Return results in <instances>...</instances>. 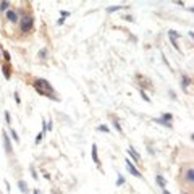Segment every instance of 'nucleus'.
Returning a JSON list of instances; mask_svg holds the SVG:
<instances>
[{"label":"nucleus","mask_w":194,"mask_h":194,"mask_svg":"<svg viewBox=\"0 0 194 194\" xmlns=\"http://www.w3.org/2000/svg\"><path fill=\"white\" fill-rule=\"evenodd\" d=\"M34 87H36V91H37L41 96H45V97H49V99H57V97H55V92H53L52 84L49 83L47 79L37 78V79L34 81ZM57 101H58V99H57Z\"/></svg>","instance_id":"obj_1"},{"label":"nucleus","mask_w":194,"mask_h":194,"mask_svg":"<svg viewBox=\"0 0 194 194\" xmlns=\"http://www.w3.org/2000/svg\"><path fill=\"white\" fill-rule=\"evenodd\" d=\"M32 26H34V20H32V16H23L20 20V28L23 32H28L32 29Z\"/></svg>","instance_id":"obj_2"},{"label":"nucleus","mask_w":194,"mask_h":194,"mask_svg":"<svg viewBox=\"0 0 194 194\" xmlns=\"http://www.w3.org/2000/svg\"><path fill=\"white\" fill-rule=\"evenodd\" d=\"M173 120V117H172V115L170 113H163L162 115V118H159V120H155V123H160V125H163V126H172V123H170V121Z\"/></svg>","instance_id":"obj_3"},{"label":"nucleus","mask_w":194,"mask_h":194,"mask_svg":"<svg viewBox=\"0 0 194 194\" xmlns=\"http://www.w3.org/2000/svg\"><path fill=\"white\" fill-rule=\"evenodd\" d=\"M126 168H128V172H129L131 175H134L136 178H141V176H142V175H141V172H139V170H138V168H136V167L131 163V160H126Z\"/></svg>","instance_id":"obj_4"},{"label":"nucleus","mask_w":194,"mask_h":194,"mask_svg":"<svg viewBox=\"0 0 194 194\" xmlns=\"http://www.w3.org/2000/svg\"><path fill=\"white\" fill-rule=\"evenodd\" d=\"M168 37H170V41H172V44L175 45V49L180 50V45H178V42H176V39L180 37V34H178L176 31H168Z\"/></svg>","instance_id":"obj_5"},{"label":"nucleus","mask_w":194,"mask_h":194,"mask_svg":"<svg viewBox=\"0 0 194 194\" xmlns=\"http://www.w3.org/2000/svg\"><path fill=\"white\" fill-rule=\"evenodd\" d=\"M2 139H4V146H5V152L7 154H11V142L8 139L7 133H2Z\"/></svg>","instance_id":"obj_6"},{"label":"nucleus","mask_w":194,"mask_h":194,"mask_svg":"<svg viewBox=\"0 0 194 194\" xmlns=\"http://www.w3.org/2000/svg\"><path fill=\"white\" fill-rule=\"evenodd\" d=\"M7 20L11 21V23H16V21H20V20H18V13H16L15 10H8V11H7Z\"/></svg>","instance_id":"obj_7"},{"label":"nucleus","mask_w":194,"mask_h":194,"mask_svg":"<svg viewBox=\"0 0 194 194\" xmlns=\"http://www.w3.org/2000/svg\"><path fill=\"white\" fill-rule=\"evenodd\" d=\"M91 155H92V160L97 163V165L101 163V162H99V155H97V146H96V144H92V149H91Z\"/></svg>","instance_id":"obj_8"},{"label":"nucleus","mask_w":194,"mask_h":194,"mask_svg":"<svg viewBox=\"0 0 194 194\" xmlns=\"http://www.w3.org/2000/svg\"><path fill=\"white\" fill-rule=\"evenodd\" d=\"M155 181L159 183V186L162 188V189H165V186H167V181H165V178H163L162 175H157V176H155Z\"/></svg>","instance_id":"obj_9"},{"label":"nucleus","mask_w":194,"mask_h":194,"mask_svg":"<svg viewBox=\"0 0 194 194\" xmlns=\"http://www.w3.org/2000/svg\"><path fill=\"white\" fill-rule=\"evenodd\" d=\"M128 154L133 157V160H134V162H139V154L134 150V147H129V149H128Z\"/></svg>","instance_id":"obj_10"},{"label":"nucleus","mask_w":194,"mask_h":194,"mask_svg":"<svg viewBox=\"0 0 194 194\" xmlns=\"http://www.w3.org/2000/svg\"><path fill=\"white\" fill-rule=\"evenodd\" d=\"M18 188L21 189V193H24V194L28 193V184H26V181H23V180L18 181Z\"/></svg>","instance_id":"obj_11"},{"label":"nucleus","mask_w":194,"mask_h":194,"mask_svg":"<svg viewBox=\"0 0 194 194\" xmlns=\"http://www.w3.org/2000/svg\"><path fill=\"white\" fill-rule=\"evenodd\" d=\"M2 71H4L5 79H10V76H11V75H10V66H8V65H5L4 68H2Z\"/></svg>","instance_id":"obj_12"},{"label":"nucleus","mask_w":194,"mask_h":194,"mask_svg":"<svg viewBox=\"0 0 194 194\" xmlns=\"http://www.w3.org/2000/svg\"><path fill=\"white\" fill-rule=\"evenodd\" d=\"M186 180L189 181V183H191V181L194 180V172H193V170H191V168L188 170V173H186Z\"/></svg>","instance_id":"obj_13"},{"label":"nucleus","mask_w":194,"mask_h":194,"mask_svg":"<svg viewBox=\"0 0 194 194\" xmlns=\"http://www.w3.org/2000/svg\"><path fill=\"white\" fill-rule=\"evenodd\" d=\"M189 83H191L189 78H188V76H183V79H181V86H183V87H188V86H189Z\"/></svg>","instance_id":"obj_14"},{"label":"nucleus","mask_w":194,"mask_h":194,"mask_svg":"<svg viewBox=\"0 0 194 194\" xmlns=\"http://www.w3.org/2000/svg\"><path fill=\"white\" fill-rule=\"evenodd\" d=\"M10 133H11V138L15 139V142H20V138H18V133L15 131V129H10Z\"/></svg>","instance_id":"obj_15"},{"label":"nucleus","mask_w":194,"mask_h":194,"mask_svg":"<svg viewBox=\"0 0 194 194\" xmlns=\"http://www.w3.org/2000/svg\"><path fill=\"white\" fill-rule=\"evenodd\" d=\"M120 8H128V7H117V5H115V7H110V8H107V11H108V13H113V11L120 10Z\"/></svg>","instance_id":"obj_16"},{"label":"nucleus","mask_w":194,"mask_h":194,"mask_svg":"<svg viewBox=\"0 0 194 194\" xmlns=\"http://www.w3.org/2000/svg\"><path fill=\"white\" fill-rule=\"evenodd\" d=\"M8 7H10V4H8V2H2V4H0V10H2V11H5Z\"/></svg>","instance_id":"obj_17"},{"label":"nucleus","mask_w":194,"mask_h":194,"mask_svg":"<svg viewBox=\"0 0 194 194\" xmlns=\"http://www.w3.org/2000/svg\"><path fill=\"white\" fill-rule=\"evenodd\" d=\"M141 97H142V99H144V101H146V102H150V97H149V96H147V94H146V92H144V91H141Z\"/></svg>","instance_id":"obj_18"},{"label":"nucleus","mask_w":194,"mask_h":194,"mask_svg":"<svg viewBox=\"0 0 194 194\" xmlns=\"http://www.w3.org/2000/svg\"><path fill=\"white\" fill-rule=\"evenodd\" d=\"M45 57H47V50H45V49H42L41 52H39V58H45Z\"/></svg>","instance_id":"obj_19"},{"label":"nucleus","mask_w":194,"mask_h":194,"mask_svg":"<svg viewBox=\"0 0 194 194\" xmlns=\"http://www.w3.org/2000/svg\"><path fill=\"white\" fill-rule=\"evenodd\" d=\"M113 126H115V129H117V131H118V133H121V126H120V123H118V121H117V120H115V121H113Z\"/></svg>","instance_id":"obj_20"},{"label":"nucleus","mask_w":194,"mask_h":194,"mask_svg":"<svg viewBox=\"0 0 194 194\" xmlns=\"http://www.w3.org/2000/svg\"><path fill=\"white\" fill-rule=\"evenodd\" d=\"M42 138H44V133H39L37 138H36V144H39V142L42 141Z\"/></svg>","instance_id":"obj_21"},{"label":"nucleus","mask_w":194,"mask_h":194,"mask_svg":"<svg viewBox=\"0 0 194 194\" xmlns=\"http://www.w3.org/2000/svg\"><path fill=\"white\" fill-rule=\"evenodd\" d=\"M97 129H99V131H104V133H108V128H107L105 125H101V126H99Z\"/></svg>","instance_id":"obj_22"},{"label":"nucleus","mask_w":194,"mask_h":194,"mask_svg":"<svg viewBox=\"0 0 194 194\" xmlns=\"http://www.w3.org/2000/svg\"><path fill=\"white\" fill-rule=\"evenodd\" d=\"M123 183H125V178H123V176H120V178L117 180V186H121Z\"/></svg>","instance_id":"obj_23"},{"label":"nucleus","mask_w":194,"mask_h":194,"mask_svg":"<svg viewBox=\"0 0 194 194\" xmlns=\"http://www.w3.org/2000/svg\"><path fill=\"white\" fill-rule=\"evenodd\" d=\"M4 57H5V62H10V60H11L10 58V53H8L7 50H4Z\"/></svg>","instance_id":"obj_24"},{"label":"nucleus","mask_w":194,"mask_h":194,"mask_svg":"<svg viewBox=\"0 0 194 194\" xmlns=\"http://www.w3.org/2000/svg\"><path fill=\"white\" fill-rule=\"evenodd\" d=\"M5 120H7V123H11V118H10V113H8V112H5Z\"/></svg>","instance_id":"obj_25"},{"label":"nucleus","mask_w":194,"mask_h":194,"mask_svg":"<svg viewBox=\"0 0 194 194\" xmlns=\"http://www.w3.org/2000/svg\"><path fill=\"white\" fill-rule=\"evenodd\" d=\"M15 101H16V104H20V96H18V92H15Z\"/></svg>","instance_id":"obj_26"},{"label":"nucleus","mask_w":194,"mask_h":194,"mask_svg":"<svg viewBox=\"0 0 194 194\" xmlns=\"http://www.w3.org/2000/svg\"><path fill=\"white\" fill-rule=\"evenodd\" d=\"M65 16H70L68 11H62V18H63V20H65Z\"/></svg>","instance_id":"obj_27"},{"label":"nucleus","mask_w":194,"mask_h":194,"mask_svg":"<svg viewBox=\"0 0 194 194\" xmlns=\"http://www.w3.org/2000/svg\"><path fill=\"white\" fill-rule=\"evenodd\" d=\"M47 129H49V131H52V121H49V125H47Z\"/></svg>","instance_id":"obj_28"},{"label":"nucleus","mask_w":194,"mask_h":194,"mask_svg":"<svg viewBox=\"0 0 194 194\" xmlns=\"http://www.w3.org/2000/svg\"><path fill=\"white\" fill-rule=\"evenodd\" d=\"M163 194H170V193H168V191H165V189H163Z\"/></svg>","instance_id":"obj_29"},{"label":"nucleus","mask_w":194,"mask_h":194,"mask_svg":"<svg viewBox=\"0 0 194 194\" xmlns=\"http://www.w3.org/2000/svg\"><path fill=\"white\" fill-rule=\"evenodd\" d=\"M34 194H39V191H37V189H36V191H34Z\"/></svg>","instance_id":"obj_30"},{"label":"nucleus","mask_w":194,"mask_h":194,"mask_svg":"<svg viewBox=\"0 0 194 194\" xmlns=\"http://www.w3.org/2000/svg\"><path fill=\"white\" fill-rule=\"evenodd\" d=\"M0 58H2V53H0Z\"/></svg>","instance_id":"obj_31"},{"label":"nucleus","mask_w":194,"mask_h":194,"mask_svg":"<svg viewBox=\"0 0 194 194\" xmlns=\"http://www.w3.org/2000/svg\"><path fill=\"white\" fill-rule=\"evenodd\" d=\"M183 194H186V193H183Z\"/></svg>","instance_id":"obj_32"}]
</instances>
